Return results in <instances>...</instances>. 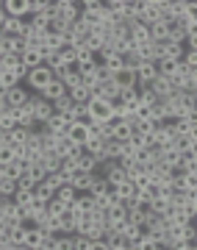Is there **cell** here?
<instances>
[{
	"mask_svg": "<svg viewBox=\"0 0 197 250\" xmlns=\"http://www.w3.org/2000/svg\"><path fill=\"white\" fill-rule=\"evenodd\" d=\"M86 114H89L92 123H111L114 120V111H111V103L100 98H92L86 103Z\"/></svg>",
	"mask_w": 197,
	"mask_h": 250,
	"instance_id": "6da1fadb",
	"label": "cell"
},
{
	"mask_svg": "<svg viewBox=\"0 0 197 250\" xmlns=\"http://www.w3.org/2000/svg\"><path fill=\"white\" fill-rule=\"evenodd\" d=\"M25 81H28V86H31V89H34L36 95H39V92L45 89L50 81H53V72H50V70L45 67V64H42V67H36V70H28Z\"/></svg>",
	"mask_w": 197,
	"mask_h": 250,
	"instance_id": "7a4b0ae2",
	"label": "cell"
},
{
	"mask_svg": "<svg viewBox=\"0 0 197 250\" xmlns=\"http://www.w3.org/2000/svg\"><path fill=\"white\" fill-rule=\"evenodd\" d=\"M28 106H31V111H34V120L39 125H45L50 117H53V106L47 103L45 98H39V95H31L28 98Z\"/></svg>",
	"mask_w": 197,
	"mask_h": 250,
	"instance_id": "3957f363",
	"label": "cell"
},
{
	"mask_svg": "<svg viewBox=\"0 0 197 250\" xmlns=\"http://www.w3.org/2000/svg\"><path fill=\"white\" fill-rule=\"evenodd\" d=\"M156 78H158V75H156V64L142 62L139 67H136V89H144V86H150Z\"/></svg>",
	"mask_w": 197,
	"mask_h": 250,
	"instance_id": "277c9868",
	"label": "cell"
},
{
	"mask_svg": "<svg viewBox=\"0 0 197 250\" xmlns=\"http://www.w3.org/2000/svg\"><path fill=\"white\" fill-rule=\"evenodd\" d=\"M64 136L70 139L72 145H78V147H83V142L89 139V125L86 123H72L67 131H64Z\"/></svg>",
	"mask_w": 197,
	"mask_h": 250,
	"instance_id": "5b68a950",
	"label": "cell"
},
{
	"mask_svg": "<svg viewBox=\"0 0 197 250\" xmlns=\"http://www.w3.org/2000/svg\"><path fill=\"white\" fill-rule=\"evenodd\" d=\"M3 11H6V17L22 20L28 17V0H3Z\"/></svg>",
	"mask_w": 197,
	"mask_h": 250,
	"instance_id": "8992f818",
	"label": "cell"
},
{
	"mask_svg": "<svg viewBox=\"0 0 197 250\" xmlns=\"http://www.w3.org/2000/svg\"><path fill=\"white\" fill-rule=\"evenodd\" d=\"M92 98H100V100H108V103H114L117 98H119V86H117L114 81H103L98 89H95V95Z\"/></svg>",
	"mask_w": 197,
	"mask_h": 250,
	"instance_id": "52a82bcc",
	"label": "cell"
},
{
	"mask_svg": "<svg viewBox=\"0 0 197 250\" xmlns=\"http://www.w3.org/2000/svg\"><path fill=\"white\" fill-rule=\"evenodd\" d=\"M28 98H31V95H28V92L22 89V86L6 89V106H9V108H22V106L28 103Z\"/></svg>",
	"mask_w": 197,
	"mask_h": 250,
	"instance_id": "ba28073f",
	"label": "cell"
},
{
	"mask_svg": "<svg viewBox=\"0 0 197 250\" xmlns=\"http://www.w3.org/2000/svg\"><path fill=\"white\" fill-rule=\"evenodd\" d=\"M64 95H67V89H64V83H61V81H50V83H47L45 89L39 92V98H45L47 103H56V100L64 98Z\"/></svg>",
	"mask_w": 197,
	"mask_h": 250,
	"instance_id": "9c48e42d",
	"label": "cell"
},
{
	"mask_svg": "<svg viewBox=\"0 0 197 250\" xmlns=\"http://www.w3.org/2000/svg\"><path fill=\"white\" fill-rule=\"evenodd\" d=\"M172 131H175V136L197 134V117H186V120H172Z\"/></svg>",
	"mask_w": 197,
	"mask_h": 250,
	"instance_id": "30bf717a",
	"label": "cell"
},
{
	"mask_svg": "<svg viewBox=\"0 0 197 250\" xmlns=\"http://www.w3.org/2000/svg\"><path fill=\"white\" fill-rule=\"evenodd\" d=\"M172 150H178L180 156L189 150H197V134H189V136H175L172 139Z\"/></svg>",
	"mask_w": 197,
	"mask_h": 250,
	"instance_id": "8fae6325",
	"label": "cell"
},
{
	"mask_svg": "<svg viewBox=\"0 0 197 250\" xmlns=\"http://www.w3.org/2000/svg\"><path fill=\"white\" fill-rule=\"evenodd\" d=\"M111 81H114L119 89H134V86H136V72H134V70H125V67H122V70L117 72V75H111Z\"/></svg>",
	"mask_w": 197,
	"mask_h": 250,
	"instance_id": "7c38bea8",
	"label": "cell"
},
{
	"mask_svg": "<svg viewBox=\"0 0 197 250\" xmlns=\"http://www.w3.org/2000/svg\"><path fill=\"white\" fill-rule=\"evenodd\" d=\"M170 25H172V22L156 20L153 25H147V31H150V39H153V42H164V39H167V34H170Z\"/></svg>",
	"mask_w": 197,
	"mask_h": 250,
	"instance_id": "4fadbf2b",
	"label": "cell"
},
{
	"mask_svg": "<svg viewBox=\"0 0 197 250\" xmlns=\"http://www.w3.org/2000/svg\"><path fill=\"white\" fill-rule=\"evenodd\" d=\"M31 192H34V197L39 200V203H47V200H53V197H56V189L50 187V184H47V178L42 181V184H36V187L31 189Z\"/></svg>",
	"mask_w": 197,
	"mask_h": 250,
	"instance_id": "5bb4252c",
	"label": "cell"
},
{
	"mask_svg": "<svg viewBox=\"0 0 197 250\" xmlns=\"http://www.w3.org/2000/svg\"><path fill=\"white\" fill-rule=\"evenodd\" d=\"M3 167V178H11V181H17L22 172H25V164L20 159H14V161H9V164H0Z\"/></svg>",
	"mask_w": 197,
	"mask_h": 250,
	"instance_id": "9a60e30c",
	"label": "cell"
},
{
	"mask_svg": "<svg viewBox=\"0 0 197 250\" xmlns=\"http://www.w3.org/2000/svg\"><path fill=\"white\" fill-rule=\"evenodd\" d=\"M22 31H25V22L22 20L6 17V22H3V36H22Z\"/></svg>",
	"mask_w": 197,
	"mask_h": 250,
	"instance_id": "2e32d148",
	"label": "cell"
},
{
	"mask_svg": "<svg viewBox=\"0 0 197 250\" xmlns=\"http://www.w3.org/2000/svg\"><path fill=\"white\" fill-rule=\"evenodd\" d=\"M42 236H47V233H42L39 228H34V225H25V239H22V245H28L31 250H36L39 242H42Z\"/></svg>",
	"mask_w": 197,
	"mask_h": 250,
	"instance_id": "e0dca14e",
	"label": "cell"
},
{
	"mask_svg": "<svg viewBox=\"0 0 197 250\" xmlns=\"http://www.w3.org/2000/svg\"><path fill=\"white\" fill-rule=\"evenodd\" d=\"M150 89H153V95H156L158 100H167L170 98V92H172V86H170V81L167 78H156L150 83Z\"/></svg>",
	"mask_w": 197,
	"mask_h": 250,
	"instance_id": "ac0fdd59",
	"label": "cell"
},
{
	"mask_svg": "<svg viewBox=\"0 0 197 250\" xmlns=\"http://www.w3.org/2000/svg\"><path fill=\"white\" fill-rule=\"evenodd\" d=\"M53 150L59 153V156H70V153H75V150H83V147H78V145H72L70 139H67V136H59V139H56V145H53Z\"/></svg>",
	"mask_w": 197,
	"mask_h": 250,
	"instance_id": "d6986e66",
	"label": "cell"
},
{
	"mask_svg": "<svg viewBox=\"0 0 197 250\" xmlns=\"http://www.w3.org/2000/svg\"><path fill=\"white\" fill-rule=\"evenodd\" d=\"M103 178H106L111 187H119V184H125V181H128V178H125V170H122L119 164H114L108 172H103Z\"/></svg>",
	"mask_w": 197,
	"mask_h": 250,
	"instance_id": "ffe728a7",
	"label": "cell"
},
{
	"mask_svg": "<svg viewBox=\"0 0 197 250\" xmlns=\"http://www.w3.org/2000/svg\"><path fill=\"white\" fill-rule=\"evenodd\" d=\"M20 62L25 70H36V67H42V56H39V50H25L20 56Z\"/></svg>",
	"mask_w": 197,
	"mask_h": 250,
	"instance_id": "44dd1931",
	"label": "cell"
},
{
	"mask_svg": "<svg viewBox=\"0 0 197 250\" xmlns=\"http://www.w3.org/2000/svg\"><path fill=\"white\" fill-rule=\"evenodd\" d=\"M75 170H81V172H98V159H95V156H89V153H81V159H78V164H75Z\"/></svg>",
	"mask_w": 197,
	"mask_h": 250,
	"instance_id": "7402d4cb",
	"label": "cell"
},
{
	"mask_svg": "<svg viewBox=\"0 0 197 250\" xmlns=\"http://www.w3.org/2000/svg\"><path fill=\"white\" fill-rule=\"evenodd\" d=\"M61 83H64V89H67V92L75 89V86H81V75H78V70H75V67H70V70L61 75Z\"/></svg>",
	"mask_w": 197,
	"mask_h": 250,
	"instance_id": "603a6c76",
	"label": "cell"
},
{
	"mask_svg": "<svg viewBox=\"0 0 197 250\" xmlns=\"http://www.w3.org/2000/svg\"><path fill=\"white\" fill-rule=\"evenodd\" d=\"M67 95H70L72 103H78V106H86V103L92 100V92H89V89H83V86H75V89H70Z\"/></svg>",
	"mask_w": 197,
	"mask_h": 250,
	"instance_id": "cb8c5ba5",
	"label": "cell"
},
{
	"mask_svg": "<svg viewBox=\"0 0 197 250\" xmlns=\"http://www.w3.org/2000/svg\"><path fill=\"white\" fill-rule=\"evenodd\" d=\"M103 142H106V139H98V136H89V139L83 142V153H89V156H95V159H98L100 153H103Z\"/></svg>",
	"mask_w": 197,
	"mask_h": 250,
	"instance_id": "d4e9b609",
	"label": "cell"
},
{
	"mask_svg": "<svg viewBox=\"0 0 197 250\" xmlns=\"http://www.w3.org/2000/svg\"><path fill=\"white\" fill-rule=\"evenodd\" d=\"M25 172L31 175V178L36 181V184H42V181L47 178V172H45V167L39 164V161H31V164H25Z\"/></svg>",
	"mask_w": 197,
	"mask_h": 250,
	"instance_id": "484cf974",
	"label": "cell"
},
{
	"mask_svg": "<svg viewBox=\"0 0 197 250\" xmlns=\"http://www.w3.org/2000/svg\"><path fill=\"white\" fill-rule=\"evenodd\" d=\"M100 64H103L111 75H117V72L122 70V56H117V53L114 56H106V59H100Z\"/></svg>",
	"mask_w": 197,
	"mask_h": 250,
	"instance_id": "4316f807",
	"label": "cell"
},
{
	"mask_svg": "<svg viewBox=\"0 0 197 250\" xmlns=\"http://www.w3.org/2000/svg\"><path fill=\"white\" fill-rule=\"evenodd\" d=\"M56 197H59V200H61L64 206H70L72 200L78 197V192H75V189H72L70 184H64V187H59V189H56Z\"/></svg>",
	"mask_w": 197,
	"mask_h": 250,
	"instance_id": "83f0119b",
	"label": "cell"
},
{
	"mask_svg": "<svg viewBox=\"0 0 197 250\" xmlns=\"http://www.w3.org/2000/svg\"><path fill=\"white\" fill-rule=\"evenodd\" d=\"M45 211H47V217H61L64 211H67V206H64L59 197H53V200H47L45 203Z\"/></svg>",
	"mask_w": 197,
	"mask_h": 250,
	"instance_id": "f1b7e54d",
	"label": "cell"
},
{
	"mask_svg": "<svg viewBox=\"0 0 197 250\" xmlns=\"http://www.w3.org/2000/svg\"><path fill=\"white\" fill-rule=\"evenodd\" d=\"M34 200H36L34 192H14V197H11V203L20 206V208H28V206L34 203Z\"/></svg>",
	"mask_w": 197,
	"mask_h": 250,
	"instance_id": "f546056e",
	"label": "cell"
},
{
	"mask_svg": "<svg viewBox=\"0 0 197 250\" xmlns=\"http://www.w3.org/2000/svg\"><path fill=\"white\" fill-rule=\"evenodd\" d=\"M75 47V64H83V62H95V53H92L86 45H72Z\"/></svg>",
	"mask_w": 197,
	"mask_h": 250,
	"instance_id": "4dcf8cb0",
	"label": "cell"
},
{
	"mask_svg": "<svg viewBox=\"0 0 197 250\" xmlns=\"http://www.w3.org/2000/svg\"><path fill=\"white\" fill-rule=\"evenodd\" d=\"M31 134H34V131H28V128H14V131H11V142L9 145H25L28 139H31Z\"/></svg>",
	"mask_w": 197,
	"mask_h": 250,
	"instance_id": "1f68e13d",
	"label": "cell"
},
{
	"mask_svg": "<svg viewBox=\"0 0 197 250\" xmlns=\"http://www.w3.org/2000/svg\"><path fill=\"white\" fill-rule=\"evenodd\" d=\"M42 47H47V50H61V47H64L61 34H45V45H42Z\"/></svg>",
	"mask_w": 197,
	"mask_h": 250,
	"instance_id": "d6a6232c",
	"label": "cell"
},
{
	"mask_svg": "<svg viewBox=\"0 0 197 250\" xmlns=\"http://www.w3.org/2000/svg\"><path fill=\"white\" fill-rule=\"evenodd\" d=\"M14 184H17V192H31V189L36 187V181L31 178V175H28V172H22V175H20V178L14 181Z\"/></svg>",
	"mask_w": 197,
	"mask_h": 250,
	"instance_id": "836d02e7",
	"label": "cell"
},
{
	"mask_svg": "<svg viewBox=\"0 0 197 250\" xmlns=\"http://www.w3.org/2000/svg\"><path fill=\"white\" fill-rule=\"evenodd\" d=\"M14 192H17V184H14L11 178L0 181V195H3V197H14Z\"/></svg>",
	"mask_w": 197,
	"mask_h": 250,
	"instance_id": "e575fe53",
	"label": "cell"
},
{
	"mask_svg": "<svg viewBox=\"0 0 197 250\" xmlns=\"http://www.w3.org/2000/svg\"><path fill=\"white\" fill-rule=\"evenodd\" d=\"M92 242L86 239V236H81V233H72V250H89Z\"/></svg>",
	"mask_w": 197,
	"mask_h": 250,
	"instance_id": "d590c367",
	"label": "cell"
},
{
	"mask_svg": "<svg viewBox=\"0 0 197 250\" xmlns=\"http://www.w3.org/2000/svg\"><path fill=\"white\" fill-rule=\"evenodd\" d=\"M136 250H156V242L150 236H142V239L136 242Z\"/></svg>",
	"mask_w": 197,
	"mask_h": 250,
	"instance_id": "8d00e7d4",
	"label": "cell"
},
{
	"mask_svg": "<svg viewBox=\"0 0 197 250\" xmlns=\"http://www.w3.org/2000/svg\"><path fill=\"white\" fill-rule=\"evenodd\" d=\"M56 250H72V236H59V242H56Z\"/></svg>",
	"mask_w": 197,
	"mask_h": 250,
	"instance_id": "74e56055",
	"label": "cell"
},
{
	"mask_svg": "<svg viewBox=\"0 0 197 250\" xmlns=\"http://www.w3.org/2000/svg\"><path fill=\"white\" fill-rule=\"evenodd\" d=\"M9 161H14V153H11V147L6 145V147H0V164H9Z\"/></svg>",
	"mask_w": 197,
	"mask_h": 250,
	"instance_id": "f35d334b",
	"label": "cell"
},
{
	"mask_svg": "<svg viewBox=\"0 0 197 250\" xmlns=\"http://www.w3.org/2000/svg\"><path fill=\"white\" fill-rule=\"evenodd\" d=\"M95 75H98V83H103V81H111V72L103 67V64H98V70H95Z\"/></svg>",
	"mask_w": 197,
	"mask_h": 250,
	"instance_id": "ab89813d",
	"label": "cell"
},
{
	"mask_svg": "<svg viewBox=\"0 0 197 250\" xmlns=\"http://www.w3.org/2000/svg\"><path fill=\"white\" fill-rule=\"evenodd\" d=\"M89 250H111V248H108V242H103V239H100V242H92V245H89Z\"/></svg>",
	"mask_w": 197,
	"mask_h": 250,
	"instance_id": "60d3db41",
	"label": "cell"
},
{
	"mask_svg": "<svg viewBox=\"0 0 197 250\" xmlns=\"http://www.w3.org/2000/svg\"><path fill=\"white\" fill-rule=\"evenodd\" d=\"M9 250H31L28 245H9Z\"/></svg>",
	"mask_w": 197,
	"mask_h": 250,
	"instance_id": "b9f144b4",
	"label": "cell"
},
{
	"mask_svg": "<svg viewBox=\"0 0 197 250\" xmlns=\"http://www.w3.org/2000/svg\"><path fill=\"white\" fill-rule=\"evenodd\" d=\"M183 250H197V245H186V248H183Z\"/></svg>",
	"mask_w": 197,
	"mask_h": 250,
	"instance_id": "7bdbcfd3",
	"label": "cell"
}]
</instances>
